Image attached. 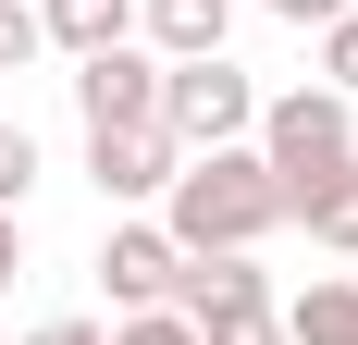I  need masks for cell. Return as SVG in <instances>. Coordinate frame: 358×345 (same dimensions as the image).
Segmentation results:
<instances>
[{
	"label": "cell",
	"instance_id": "obj_1",
	"mask_svg": "<svg viewBox=\"0 0 358 345\" xmlns=\"http://www.w3.org/2000/svg\"><path fill=\"white\" fill-rule=\"evenodd\" d=\"M272 222H285V185L259 172V148H198V161H173V185H161V235H173L185 259L259 247Z\"/></svg>",
	"mask_w": 358,
	"mask_h": 345
},
{
	"label": "cell",
	"instance_id": "obj_2",
	"mask_svg": "<svg viewBox=\"0 0 358 345\" xmlns=\"http://www.w3.org/2000/svg\"><path fill=\"white\" fill-rule=\"evenodd\" d=\"M248 148H259V172H272V185H285V210H296L322 172L358 161V99H334V87H285V99H259Z\"/></svg>",
	"mask_w": 358,
	"mask_h": 345
},
{
	"label": "cell",
	"instance_id": "obj_3",
	"mask_svg": "<svg viewBox=\"0 0 358 345\" xmlns=\"http://www.w3.org/2000/svg\"><path fill=\"white\" fill-rule=\"evenodd\" d=\"M248 124H259V87L235 62H161V136H173V161H198V148H248Z\"/></svg>",
	"mask_w": 358,
	"mask_h": 345
},
{
	"label": "cell",
	"instance_id": "obj_4",
	"mask_svg": "<svg viewBox=\"0 0 358 345\" xmlns=\"http://www.w3.org/2000/svg\"><path fill=\"white\" fill-rule=\"evenodd\" d=\"M74 111H87V136H111V124H161V50H87L74 62Z\"/></svg>",
	"mask_w": 358,
	"mask_h": 345
},
{
	"label": "cell",
	"instance_id": "obj_5",
	"mask_svg": "<svg viewBox=\"0 0 358 345\" xmlns=\"http://www.w3.org/2000/svg\"><path fill=\"white\" fill-rule=\"evenodd\" d=\"M99 284H111V309H173L185 247L161 235V222H111V235H99Z\"/></svg>",
	"mask_w": 358,
	"mask_h": 345
},
{
	"label": "cell",
	"instance_id": "obj_6",
	"mask_svg": "<svg viewBox=\"0 0 358 345\" xmlns=\"http://www.w3.org/2000/svg\"><path fill=\"white\" fill-rule=\"evenodd\" d=\"M87 185H99L111 210L161 198V185H173V136H161V124H111V136H87Z\"/></svg>",
	"mask_w": 358,
	"mask_h": 345
},
{
	"label": "cell",
	"instance_id": "obj_7",
	"mask_svg": "<svg viewBox=\"0 0 358 345\" xmlns=\"http://www.w3.org/2000/svg\"><path fill=\"white\" fill-rule=\"evenodd\" d=\"M136 25H148V50H161V62H210L222 25H235V0H136Z\"/></svg>",
	"mask_w": 358,
	"mask_h": 345
},
{
	"label": "cell",
	"instance_id": "obj_8",
	"mask_svg": "<svg viewBox=\"0 0 358 345\" xmlns=\"http://www.w3.org/2000/svg\"><path fill=\"white\" fill-rule=\"evenodd\" d=\"M37 37L74 50V62H87V50H124V37H136V0H37Z\"/></svg>",
	"mask_w": 358,
	"mask_h": 345
},
{
	"label": "cell",
	"instance_id": "obj_9",
	"mask_svg": "<svg viewBox=\"0 0 358 345\" xmlns=\"http://www.w3.org/2000/svg\"><path fill=\"white\" fill-rule=\"evenodd\" d=\"M272 321H285V345H358V284H346V272H322L309 296H285Z\"/></svg>",
	"mask_w": 358,
	"mask_h": 345
},
{
	"label": "cell",
	"instance_id": "obj_10",
	"mask_svg": "<svg viewBox=\"0 0 358 345\" xmlns=\"http://www.w3.org/2000/svg\"><path fill=\"white\" fill-rule=\"evenodd\" d=\"M285 222H309V247H334V259H358V161H346V172H322V185H309V198H296Z\"/></svg>",
	"mask_w": 358,
	"mask_h": 345
},
{
	"label": "cell",
	"instance_id": "obj_11",
	"mask_svg": "<svg viewBox=\"0 0 358 345\" xmlns=\"http://www.w3.org/2000/svg\"><path fill=\"white\" fill-rule=\"evenodd\" d=\"M185 333L198 345H285V321H272V296H248V309H198Z\"/></svg>",
	"mask_w": 358,
	"mask_h": 345
},
{
	"label": "cell",
	"instance_id": "obj_12",
	"mask_svg": "<svg viewBox=\"0 0 358 345\" xmlns=\"http://www.w3.org/2000/svg\"><path fill=\"white\" fill-rule=\"evenodd\" d=\"M50 37H37V0H0V74H25Z\"/></svg>",
	"mask_w": 358,
	"mask_h": 345
},
{
	"label": "cell",
	"instance_id": "obj_13",
	"mask_svg": "<svg viewBox=\"0 0 358 345\" xmlns=\"http://www.w3.org/2000/svg\"><path fill=\"white\" fill-rule=\"evenodd\" d=\"M25 185H37V136L0 124V210H25Z\"/></svg>",
	"mask_w": 358,
	"mask_h": 345
},
{
	"label": "cell",
	"instance_id": "obj_14",
	"mask_svg": "<svg viewBox=\"0 0 358 345\" xmlns=\"http://www.w3.org/2000/svg\"><path fill=\"white\" fill-rule=\"evenodd\" d=\"M322 74H334V99H358V13L322 25Z\"/></svg>",
	"mask_w": 358,
	"mask_h": 345
},
{
	"label": "cell",
	"instance_id": "obj_15",
	"mask_svg": "<svg viewBox=\"0 0 358 345\" xmlns=\"http://www.w3.org/2000/svg\"><path fill=\"white\" fill-rule=\"evenodd\" d=\"M99 345H198V333H185V321L173 309H124V321H111V333Z\"/></svg>",
	"mask_w": 358,
	"mask_h": 345
},
{
	"label": "cell",
	"instance_id": "obj_16",
	"mask_svg": "<svg viewBox=\"0 0 358 345\" xmlns=\"http://www.w3.org/2000/svg\"><path fill=\"white\" fill-rule=\"evenodd\" d=\"M13 284H25V222L0 210V296H13Z\"/></svg>",
	"mask_w": 358,
	"mask_h": 345
},
{
	"label": "cell",
	"instance_id": "obj_17",
	"mask_svg": "<svg viewBox=\"0 0 358 345\" xmlns=\"http://www.w3.org/2000/svg\"><path fill=\"white\" fill-rule=\"evenodd\" d=\"M259 13H285V25H334V13H358V0H259Z\"/></svg>",
	"mask_w": 358,
	"mask_h": 345
},
{
	"label": "cell",
	"instance_id": "obj_18",
	"mask_svg": "<svg viewBox=\"0 0 358 345\" xmlns=\"http://www.w3.org/2000/svg\"><path fill=\"white\" fill-rule=\"evenodd\" d=\"M25 345H99V321H37Z\"/></svg>",
	"mask_w": 358,
	"mask_h": 345
},
{
	"label": "cell",
	"instance_id": "obj_19",
	"mask_svg": "<svg viewBox=\"0 0 358 345\" xmlns=\"http://www.w3.org/2000/svg\"><path fill=\"white\" fill-rule=\"evenodd\" d=\"M0 345H13V333H0Z\"/></svg>",
	"mask_w": 358,
	"mask_h": 345
}]
</instances>
